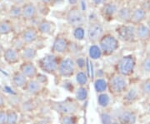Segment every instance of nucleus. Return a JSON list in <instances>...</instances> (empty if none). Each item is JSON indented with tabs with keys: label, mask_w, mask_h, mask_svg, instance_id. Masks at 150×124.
Returning a JSON list of instances; mask_svg holds the SVG:
<instances>
[{
	"label": "nucleus",
	"mask_w": 150,
	"mask_h": 124,
	"mask_svg": "<svg viewBox=\"0 0 150 124\" xmlns=\"http://www.w3.org/2000/svg\"><path fill=\"white\" fill-rule=\"evenodd\" d=\"M137 67V59L133 54L124 55L118 60L116 65L117 73L123 77L133 75Z\"/></svg>",
	"instance_id": "nucleus-1"
},
{
	"label": "nucleus",
	"mask_w": 150,
	"mask_h": 124,
	"mask_svg": "<svg viewBox=\"0 0 150 124\" xmlns=\"http://www.w3.org/2000/svg\"><path fill=\"white\" fill-rule=\"evenodd\" d=\"M98 45L104 56H110L118 51L120 47L119 39L111 33H105L98 41Z\"/></svg>",
	"instance_id": "nucleus-2"
},
{
	"label": "nucleus",
	"mask_w": 150,
	"mask_h": 124,
	"mask_svg": "<svg viewBox=\"0 0 150 124\" xmlns=\"http://www.w3.org/2000/svg\"><path fill=\"white\" fill-rule=\"evenodd\" d=\"M60 60L61 58H59V57H58L56 54H46L38 60V66L40 69L44 73L54 74L56 72H58Z\"/></svg>",
	"instance_id": "nucleus-3"
},
{
	"label": "nucleus",
	"mask_w": 150,
	"mask_h": 124,
	"mask_svg": "<svg viewBox=\"0 0 150 124\" xmlns=\"http://www.w3.org/2000/svg\"><path fill=\"white\" fill-rule=\"evenodd\" d=\"M108 89L114 95H120L127 91L129 88L128 81L126 77L120 75L118 73L113 74L108 82Z\"/></svg>",
	"instance_id": "nucleus-4"
},
{
	"label": "nucleus",
	"mask_w": 150,
	"mask_h": 124,
	"mask_svg": "<svg viewBox=\"0 0 150 124\" xmlns=\"http://www.w3.org/2000/svg\"><path fill=\"white\" fill-rule=\"evenodd\" d=\"M115 32L117 38L126 43H134L137 40L136 37V26L132 23L120 24L116 27Z\"/></svg>",
	"instance_id": "nucleus-5"
},
{
	"label": "nucleus",
	"mask_w": 150,
	"mask_h": 124,
	"mask_svg": "<svg viewBox=\"0 0 150 124\" xmlns=\"http://www.w3.org/2000/svg\"><path fill=\"white\" fill-rule=\"evenodd\" d=\"M65 20L71 27H75L82 26V24L84 22V17L79 6H71L66 13Z\"/></svg>",
	"instance_id": "nucleus-6"
},
{
	"label": "nucleus",
	"mask_w": 150,
	"mask_h": 124,
	"mask_svg": "<svg viewBox=\"0 0 150 124\" xmlns=\"http://www.w3.org/2000/svg\"><path fill=\"white\" fill-rule=\"evenodd\" d=\"M119 7L120 6L116 1L109 0L100 7V15L105 21H112L116 19Z\"/></svg>",
	"instance_id": "nucleus-7"
},
{
	"label": "nucleus",
	"mask_w": 150,
	"mask_h": 124,
	"mask_svg": "<svg viewBox=\"0 0 150 124\" xmlns=\"http://www.w3.org/2000/svg\"><path fill=\"white\" fill-rule=\"evenodd\" d=\"M104 34V27L100 22L93 21L90 23L87 30V38L90 43L93 44L98 43Z\"/></svg>",
	"instance_id": "nucleus-8"
},
{
	"label": "nucleus",
	"mask_w": 150,
	"mask_h": 124,
	"mask_svg": "<svg viewBox=\"0 0 150 124\" xmlns=\"http://www.w3.org/2000/svg\"><path fill=\"white\" fill-rule=\"evenodd\" d=\"M76 68H77V65L75 63V60L71 58H61L59 62L58 72L61 77L71 78L75 74Z\"/></svg>",
	"instance_id": "nucleus-9"
},
{
	"label": "nucleus",
	"mask_w": 150,
	"mask_h": 124,
	"mask_svg": "<svg viewBox=\"0 0 150 124\" xmlns=\"http://www.w3.org/2000/svg\"><path fill=\"white\" fill-rule=\"evenodd\" d=\"M53 108L61 115H74L78 112V104L72 100L67 99L64 101L57 102L53 104Z\"/></svg>",
	"instance_id": "nucleus-10"
},
{
	"label": "nucleus",
	"mask_w": 150,
	"mask_h": 124,
	"mask_svg": "<svg viewBox=\"0 0 150 124\" xmlns=\"http://www.w3.org/2000/svg\"><path fill=\"white\" fill-rule=\"evenodd\" d=\"M69 47V41L68 40V38L64 36H58L54 39L51 48V51L52 54L56 55L63 54L68 51Z\"/></svg>",
	"instance_id": "nucleus-11"
},
{
	"label": "nucleus",
	"mask_w": 150,
	"mask_h": 124,
	"mask_svg": "<svg viewBox=\"0 0 150 124\" xmlns=\"http://www.w3.org/2000/svg\"><path fill=\"white\" fill-rule=\"evenodd\" d=\"M148 18V11L143 6H137L133 8L131 22L130 23L134 25H139L140 23H144Z\"/></svg>",
	"instance_id": "nucleus-12"
},
{
	"label": "nucleus",
	"mask_w": 150,
	"mask_h": 124,
	"mask_svg": "<svg viewBox=\"0 0 150 124\" xmlns=\"http://www.w3.org/2000/svg\"><path fill=\"white\" fill-rule=\"evenodd\" d=\"M140 97H142V94L140 92L139 86L132 87L130 88H128L127 91L123 93V101L124 103L129 105L137 102Z\"/></svg>",
	"instance_id": "nucleus-13"
},
{
	"label": "nucleus",
	"mask_w": 150,
	"mask_h": 124,
	"mask_svg": "<svg viewBox=\"0 0 150 124\" xmlns=\"http://www.w3.org/2000/svg\"><path fill=\"white\" fill-rule=\"evenodd\" d=\"M38 35L39 32L36 27H28L22 32L20 38L25 44H31L37 41Z\"/></svg>",
	"instance_id": "nucleus-14"
},
{
	"label": "nucleus",
	"mask_w": 150,
	"mask_h": 124,
	"mask_svg": "<svg viewBox=\"0 0 150 124\" xmlns=\"http://www.w3.org/2000/svg\"><path fill=\"white\" fill-rule=\"evenodd\" d=\"M132 12L133 8L128 5H123L119 7L116 20H118L121 24H126L130 23L131 22V17H132Z\"/></svg>",
	"instance_id": "nucleus-15"
},
{
	"label": "nucleus",
	"mask_w": 150,
	"mask_h": 124,
	"mask_svg": "<svg viewBox=\"0 0 150 124\" xmlns=\"http://www.w3.org/2000/svg\"><path fill=\"white\" fill-rule=\"evenodd\" d=\"M136 37L137 40L142 43H147L150 41V27L146 23L136 25Z\"/></svg>",
	"instance_id": "nucleus-16"
},
{
	"label": "nucleus",
	"mask_w": 150,
	"mask_h": 124,
	"mask_svg": "<svg viewBox=\"0 0 150 124\" xmlns=\"http://www.w3.org/2000/svg\"><path fill=\"white\" fill-rule=\"evenodd\" d=\"M23 18L25 20H32L38 16V10L37 6L32 2H28L22 6Z\"/></svg>",
	"instance_id": "nucleus-17"
},
{
	"label": "nucleus",
	"mask_w": 150,
	"mask_h": 124,
	"mask_svg": "<svg viewBox=\"0 0 150 124\" xmlns=\"http://www.w3.org/2000/svg\"><path fill=\"white\" fill-rule=\"evenodd\" d=\"M37 29L39 34L51 35L55 30V24L54 22L50 21L47 18H43L38 23Z\"/></svg>",
	"instance_id": "nucleus-18"
},
{
	"label": "nucleus",
	"mask_w": 150,
	"mask_h": 124,
	"mask_svg": "<svg viewBox=\"0 0 150 124\" xmlns=\"http://www.w3.org/2000/svg\"><path fill=\"white\" fill-rule=\"evenodd\" d=\"M137 122V113L132 110H124L118 115L120 124H135Z\"/></svg>",
	"instance_id": "nucleus-19"
},
{
	"label": "nucleus",
	"mask_w": 150,
	"mask_h": 124,
	"mask_svg": "<svg viewBox=\"0 0 150 124\" xmlns=\"http://www.w3.org/2000/svg\"><path fill=\"white\" fill-rule=\"evenodd\" d=\"M19 71L27 78H30V79H33L38 75L37 67L33 64V62H24L20 66Z\"/></svg>",
	"instance_id": "nucleus-20"
},
{
	"label": "nucleus",
	"mask_w": 150,
	"mask_h": 124,
	"mask_svg": "<svg viewBox=\"0 0 150 124\" xmlns=\"http://www.w3.org/2000/svg\"><path fill=\"white\" fill-rule=\"evenodd\" d=\"M4 58L8 64H15L18 63L20 58V54L17 49L13 48H8L4 52Z\"/></svg>",
	"instance_id": "nucleus-21"
},
{
	"label": "nucleus",
	"mask_w": 150,
	"mask_h": 124,
	"mask_svg": "<svg viewBox=\"0 0 150 124\" xmlns=\"http://www.w3.org/2000/svg\"><path fill=\"white\" fill-rule=\"evenodd\" d=\"M37 57V50L32 47H24L20 51V58L25 62H32Z\"/></svg>",
	"instance_id": "nucleus-22"
},
{
	"label": "nucleus",
	"mask_w": 150,
	"mask_h": 124,
	"mask_svg": "<svg viewBox=\"0 0 150 124\" xmlns=\"http://www.w3.org/2000/svg\"><path fill=\"white\" fill-rule=\"evenodd\" d=\"M12 82H13V84L15 87H18V88H23V87H25L27 85L28 79L20 71H18L13 73Z\"/></svg>",
	"instance_id": "nucleus-23"
},
{
	"label": "nucleus",
	"mask_w": 150,
	"mask_h": 124,
	"mask_svg": "<svg viewBox=\"0 0 150 124\" xmlns=\"http://www.w3.org/2000/svg\"><path fill=\"white\" fill-rule=\"evenodd\" d=\"M24 88L29 94L34 95V94L38 93L42 90V83L38 80L31 79V80L28 81L27 85Z\"/></svg>",
	"instance_id": "nucleus-24"
},
{
	"label": "nucleus",
	"mask_w": 150,
	"mask_h": 124,
	"mask_svg": "<svg viewBox=\"0 0 150 124\" xmlns=\"http://www.w3.org/2000/svg\"><path fill=\"white\" fill-rule=\"evenodd\" d=\"M103 52L99 45H98L96 43L92 44L91 46L88 49V56L92 60H98L102 58Z\"/></svg>",
	"instance_id": "nucleus-25"
},
{
	"label": "nucleus",
	"mask_w": 150,
	"mask_h": 124,
	"mask_svg": "<svg viewBox=\"0 0 150 124\" xmlns=\"http://www.w3.org/2000/svg\"><path fill=\"white\" fill-rule=\"evenodd\" d=\"M139 87L142 97H150V77L146 78L140 82Z\"/></svg>",
	"instance_id": "nucleus-26"
},
{
	"label": "nucleus",
	"mask_w": 150,
	"mask_h": 124,
	"mask_svg": "<svg viewBox=\"0 0 150 124\" xmlns=\"http://www.w3.org/2000/svg\"><path fill=\"white\" fill-rule=\"evenodd\" d=\"M13 31V25L9 20L0 21V35H8Z\"/></svg>",
	"instance_id": "nucleus-27"
},
{
	"label": "nucleus",
	"mask_w": 150,
	"mask_h": 124,
	"mask_svg": "<svg viewBox=\"0 0 150 124\" xmlns=\"http://www.w3.org/2000/svg\"><path fill=\"white\" fill-rule=\"evenodd\" d=\"M94 88L98 93L105 92L108 88V82L103 78H97L94 82Z\"/></svg>",
	"instance_id": "nucleus-28"
},
{
	"label": "nucleus",
	"mask_w": 150,
	"mask_h": 124,
	"mask_svg": "<svg viewBox=\"0 0 150 124\" xmlns=\"http://www.w3.org/2000/svg\"><path fill=\"white\" fill-rule=\"evenodd\" d=\"M8 16L13 19H19L23 18V9L22 6H11L8 10Z\"/></svg>",
	"instance_id": "nucleus-29"
},
{
	"label": "nucleus",
	"mask_w": 150,
	"mask_h": 124,
	"mask_svg": "<svg viewBox=\"0 0 150 124\" xmlns=\"http://www.w3.org/2000/svg\"><path fill=\"white\" fill-rule=\"evenodd\" d=\"M141 73L144 75H150V54H148L141 61L139 65Z\"/></svg>",
	"instance_id": "nucleus-30"
},
{
	"label": "nucleus",
	"mask_w": 150,
	"mask_h": 124,
	"mask_svg": "<svg viewBox=\"0 0 150 124\" xmlns=\"http://www.w3.org/2000/svg\"><path fill=\"white\" fill-rule=\"evenodd\" d=\"M88 89L86 88L85 87L79 86V87L76 90L75 97H76L77 101L84 102L86 99L88 98Z\"/></svg>",
	"instance_id": "nucleus-31"
},
{
	"label": "nucleus",
	"mask_w": 150,
	"mask_h": 124,
	"mask_svg": "<svg viewBox=\"0 0 150 124\" xmlns=\"http://www.w3.org/2000/svg\"><path fill=\"white\" fill-rule=\"evenodd\" d=\"M85 29L83 26H78L74 27L73 30V37L77 41H83L85 38Z\"/></svg>",
	"instance_id": "nucleus-32"
},
{
	"label": "nucleus",
	"mask_w": 150,
	"mask_h": 124,
	"mask_svg": "<svg viewBox=\"0 0 150 124\" xmlns=\"http://www.w3.org/2000/svg\"><path fill=\"white\" fill-rule=\"evenodd\" d=\"M98 104L101 108H108L110 104V97L106 92L99 93L98 96Z\"/></svg>",
	"instance_id": "nucleus-33"
},
{
	"label": "nucleus",
	"mask_w": 150,
	"mask_h": 124,
	"mask_svg": "<svg viewBox=\"0 0 150 124\" xmlns=\"http://www.w3.org/2000/svg\"><path fill=\"white\" fill-rule=\"evenodd\" d=\"M76 81L79 83V86L85 87L86 84L88 83V76L86 74L85 72L79 71V72L76 73Z\"/></svg>",
	"instance_id": "nucleus-34"
},
{
	"label": "nucleus",
	"mask_w": 150,
	"mask_h": 124,
	"mask_svg": "<svg viewBox=\"0 0 150 124\" xmlns=\"http://www.w3.org/2000/svg\"><path fill=\"white\" fill-rule=\"evenodd\" d=\"M61 124H76L77 120L74 115H62L60 118Z\"/></svg>",
	"instance_id": "nucleus-35"
},
{
	"label": "nucleus",
	"mask_w": 150,
	"mask_h": 124,
	"mask_svg": "<svg viewBox=\"0 0 150 124\" xmlns=\"http://www.w3.org/2000/svg\"><path fill=\"white\" fill-rule=\"evenodd\" d=\"M18 122V114L13 110L7 112V124H16Z\"/></svg>",
	"instance_id": "nucleus-36"
},
{
	"label": "nucleus",
	"mask_w": 150,
	"mask_h": 124,
	"mask_svg": "<svg viewBox=\"0 0 150 124\" xmlns=\"http://www.w3.org/2000/svg\"><path fill=\"white\" fill-rule=\"evenodd\" d=\"M100 118H101L102 124H112V118L108 113H106V112L102 113L100 115Z\"/></svg>",
	"instance_id": "nucleus-37"
},
{
	"label": "nucleus",
	"mask_w": 150,
	"mask_h": 124,
	"mask_svg": "<svg viewBox=\"0 0 150 124\" xmlns=\"http://www.w3.org/2000/svg\"><path fill=\"white\" fill-rule=\"evenodd\" d=\"M75 63H76L77 67H78L79 68H80L81 71H83V69L85 68V60H84L83 58H79L78 59L75 61Z\"/></svg>",
	"instance_id": "nucleus-38"
},
{
	"label": "nucleus",
	"mask_w": 150,
	"mask_h": 124,
	"mask_svg": "<svg viewBox=\"0 0 150 124\" xmlns=\"http://www.w3.org/2000/svg\"><path fill=\"white\" fill-rule=\"evenodd\" d=\"M109 0H91V3L94 7H101L103 4L107 3Z\"/></svg>",
	"instance_id": "nucleus-39"
},
{
	"label": "nucleus",
	"mask_w": 150,
	"mask_h": 124,
	"mask_svg": "<svg viewBox=\"0 0 150 124\" xmlns=\"http://www.w3.org/2000/svg\"><path fill=\"white\" fill-rule=\"evenodd\" d=\"M0 124H7V112L0 111Z\"/></svg>",
	"instance_id": "nucleus-40"
},
{
	"label": "nucleus",
	"mask_w": 150,
	"mask_h": 124,
	"mask_svg": "<svg viewBox=\"0 0 150 124\" xmlns=\"http://www.w3.org/2000/svg\"><path fill=\"white\" fill-rule=\"evenodd\" d=\"M40 2V4H42L44 6L52 5L55 2V0H38Z\"/></svg>",
	"instance_id": "nucleus-41"
},
{
	"label": "nucleus",
	"mask_w": 150,
	"mask_h": 124,
	"mask_svg": "<svg viewBox=\"0 0 150 124\" xmlns=\"http://www.w3.org/2000/svg\"><path fill=\"white\" fill-rule=\"evenodd\" d=\"M68 1H69L70 6L79 5V0H68Z\"/></svg>",
	"instance_id": "nucleus-42"
},
{
	"label": "nucleus",
	"mask_w": 150,
	"mask_h": 124,
	"mask_svg": "<svg viewBox=\"0 0 150 124\" xmlns=\"http://www.w3.org/2000/svg\"><path fill=\"white\" fill-rule=\"evenodd\" d=\"M4 106V99L2 95H0V108H3Z\"/></svg>",
	"instance_id": "nucleus-43"
},
{
	"label": "nucleus",
	"mask_w": 150,
	"mask_h": 124,
	"mask_svg": "<svg viewBox=\"0 0 150 124\" xmlns=\"http://www.w3.org/2000/svg\"><path fill=\"white\" fill-rule=\"evenodd\" d=\"M146 112H147V113L150 116V102L148 103L147 106H146Z\"/></svg>",
	"instance_id": "nucleus-44"
},
{
	"label": "nucleus",
	"mask_w": 150,
	"mask_h": 124,
	"mask_svg": "<svg viewBox=\"0 0 150 124\" xmlns=\"http://www.w3.org/2000/svg\"><path fill=\"white\" fill-rule=\"evenodd\" d=\"M146 44H147V47H146V49H147V51H148L149 54H150V41H149V42H148V43H146Z\"/></svg>",
	"instance_id": "nucleus-45"
},
{
	"label": "nucleus",
	"mask_w": 150,
	"mask_h": 124,
	"mask_svg": "<svg viewBox=\"0 0 150 124\" xmlns=\"http://www.w3.org/2000/svg\"><path fill=\"white\" fill-rule=\"evenodd\" d=\"M112 124H120L118 122H112Z\"/></svg>",
	"instance_id": "nucleus-46"
},
{
	"label": "nucleus",
	"mask_w": 150,
	"mask_h": 124,
	"mask_svg": "<svg viewBox=\"0 0 150 124\" xmlns=\"http://www.w3.org/2000/svg\"><path fill=\"white\" fill-rule=\"evenodd\" d=\"M149 4H150V0H149Z\"/></svg>",
	"instance_id": "nucleus-47"
}]
</instances>
